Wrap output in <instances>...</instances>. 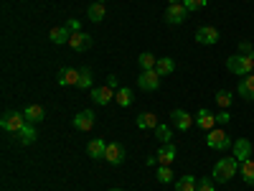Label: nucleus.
Masks as SVG:
<instances>
[{
	"mask_svg": "<svg viewBox=\"0 0 254 191\" xmlns=\"http://www.w3.org/2000/svg\"><path fill=\"white\" fill-rule=\"evenodd\" d=\"M206 143H208V148H214V151H226V148L234 145V140H231L229 133L221 130V127H214V130H208Z\"/></svg>",
	"mask_w": 254,
	"mask_h": 191,
	"instance_id": "nucleus-4",
	"label": "nucleus"
},
{
	"mask_svg": "<svg viewBox=\"0 0 254 191\" xmlns=\"http://www.w3.org/2000/svg\"><path fill=\"white\" fill-rule=\"evenodd\" d=\"M214 99H216V104H219L221 110H229V104H231V92H229V90H219Z\"/></svg>",
	"mask_w": 254,
	"mask_h": 191,
	"instance_id": "nucleus-32",
	"label": "nucleus"
},
{
	"mask_svg": "<svg viewBox=\"0 0 254 191\" xmlns=\"http://www.w3.org/2000/svg\"><path fill=\"white\" fill-rule=\"evenodd\" d=\"M26 115L23 112H5L3 117H0V127H3L5 133H13V135H18L20 130L26 127Z\"/></svg>",
	"mask_w": 254,
	"mask_h": 191,
	"instance_id": "nucleus-3",
	"label": "nucleus"
},
{
	"mask_svg": "<svg viewBox=\"0 0 254 191\" xmlns=\"http://www.w3.org/2000/svg\"><path fill=\"white\" fill-rule=\"evenodd\" d=\"M239 171H242V179H244L249 186H254V158L242 161V163H239Z\"/></svg>",
	"mask_w": 254,
	"mask_h": 191,
	"instance_id": "nucleus-27",
	"label": "nucleus"
},
{
	"mask_svg": "<svg viewBox=\"0 0 254 191\" xmlns=\"http://www.w3.org/2000/svg\"><path fill=\"white\" fill-rule=\"evenodd\" d=\"M94 122H97V115H94V110H81L74 120H71V125L76 127V130H81V133H89L92 127H94Z\"/></svg>",
	"mask_w": 254,
	"mask_h": 191,
	"instance_id": "nucleus-8",
	"label": "nucleus"
},
{
	"mask_svg": "<svg viewBox=\"0 0 254 191\" xmlns=\"http://www.w3.org/2000/svg\"><path fill=\"white\" fill-rule=\"evenodd\" d=\"M239 97H244L247 102H254V74H247L242 82H239Z\"/></svg>",
	"mask_w": 254,
	"mask_h": 191,
	"instance_id": "nucleus-18",
	"label": "nucleus"
},
{
	"mask_svg": "<svg viewBox=\"0 0 254 191\" xmlns=\"http://www.w3.org/2000/svg\"><path fill=\"white\" fill-rule=\"evenodd\" d=\"M69 38H71V28L69 26H54L49 31V41H51V44H56V46L69 44Z\"/></svg>",
	"mask_w": 254,
	"mask_h": 191,
	"instance_id": "nucleus-15",
	"label": "nucleus"
},
{
	"mask_svg": "<svg viewBox=\"0 0 254 191\" xmlns=\"http://www.w3.org/2000/svg\"><path fill=\"white\" fill-rule=\"evenodd\" d=\"M155 135H158V140H160L163 145L173 140V130H171L168 125H158V127H155Z\"/></svg>",
	"mask_w": 254,
	"mask_h": 191,
	"instance_id": "nucleus-31",
	"label": "nucleus"
},
{
	"mask_svg": "<svg viewBox=\"0 0 254 191\" xmlns=\"http://www.w3.org/2000/svg\"><path fill=\"white\" fill-rule=\"evenodd\" d=\"M104 15H107V8H104V3H99V0H94V3L87 8V18L92 20V23H102Z\"/></svg>",
	"mask_w": 254,
	"mask_h": 191,
	"instance_id": "nucleus-21",
	"label": "nucleus"
},
{
	"mask_svg": "<svg viewBox=\"0 0 254 191\" xmlns=\"http://www.w3.org/2000/svg\"><path fill=\"white\" fill-rule=\"evenodd\" d=\"M89 97H92L94 104L104 107V104H110V102L115 99V90L107 87V84H104V87H92V90H89Z\"/></svg>",
	"mask_w": 254,
	"mask_h": 191,
	"instance_id": "nucleus-9",
	"label": "nucleus"
},
{
	"mask_svg": "<svg viewBox=\"0 0 254 191\" xmlns=\"http://www.w3.org/2000/svg\"><path fill=\"white\" fill-rule=\"evenodd\" d=\"M137 130H155V127L160 125L158 122V115H153V112H142V115H137Z\"/></svg>",
	"mask_w": 254,
	"mask_h": 191,
	"instance_id": "nucleus-20",
	"label": "nucleus"
},
{
	"mask_svg": "<svg viewBox=\"0 0 254 191\" xmlns=\"http://www.w3.org/2000/svg\"><path fill=\"white\" fill-rule=\"evenodd\" d=\"M237 171H239V161L231 156V158H219L216 163H214V171H211V179H216L219 184H226V181H231L237 176Z\"/></svg>",
	"mask_w": 254,
	"mask_h": 191,
	"instance_id": "nucleus-1",
	"label": "nucleus"
},
{
	"mask_svg": "<svg viewBox=\"0 0 254 191\" xmlns=\"http://www.w3.org/2000/svg\"><path fill=\"white\" fill-rule=\"evenodd\" d=\"M239 54H244V56H254V46L249 44V41H239Z\"/></svg>",
	"mask_w": 254,
	"mask_h": 191,
	"instance_id": "nucleus-35",
	"label": "nucleus"
},
{
	"mask_svg": "<svg viewBox=\"0 0 254 191\" xmlns=\"http://www.w3.org/2000/svg\"><path fill=\"white\" fill-rule=\"evenodd\" d=\"M216 122H219V125H226V122H231V115H229V110H221V112L216 115Z\"/></svg>",
	"mask_w": 254,
	"mask_h": 191,
	"instance_id": "nucleus-36",
	"label": "nucleus"
},
{
	"mask_svg": "<svg viewBox=\"0 0 254 191\" xmlns=\"http://www.w3.org/2000/svg\"><path fill=\"white\" fill-rule=\"evenodd\" d=\"M137 87L145 90V92H155L160 87V74L155 69H147V72H140L137 77Z\"/></svg>",
	"mask_w": 254,
	"mask_h": 191,
	"instance_id": "nucleus-6",
	"label": "nucleus"
},
{
	"mask_svg": "<svg viewBox=\"0 0 254 191\" xmlns=\"http://www.w3.org/2000/svg\"><path fill=\"white\" fill-rule=\"evenodd\" d=\"M115 99H117L120 107H130L132 99H135V92H132L130 87H120V90L115 92Z\"/></svg>",
	"mask_w": 254,
	"mask_h": 191,
	"instance_id": "nucleus-25",
	"label": "nucleus"
},
{
	"mask_svg": "<svg viewBox=\"0 0 254 191\" xmlns=\"http://www.w3.org/2000/svg\"><path fill=\"white\" fill-rule=\"evenodd\" d=\"M176 3H183V0H168V5H176Z\"/></svg>",
	"mask_w": 254,
	"mask_h": 191,
	"instance_id": "nucleus-39",
	"label": "nucleus"
},
{
	"mask_svg": "<svg viewBox=\"0 0 254 191\" xmlns=\"http://www.w3.org/2000/svg\"><path fill=\"white\" fill-rule=\"evenodd\" d=\"M231 151H234V158H237L239 163H242V161H247V158H252V140H247V138L234 140Z\"/></svg>",
	"mask_w": 254,
	"mask_h": 191,
	"instance_id": "nucleus-14",
	"label": "nucleus"
},
{
	"mask_svg": "<svg viewBox=\"0 0 254 191\" xmlns=\"http://www.w3.org/2000/svg\"><path fill=\"white\" fill-rule=\"evenodd\" d=\"M104 151H107V140H102V138H94V140H89V145H87V153H89V158H94V161L104 158Z\"/></svg>",
	"mask_w": 254,
	"mask_h": 191,
	"instance_id": "nucleus-19",
	"label": "nucleus"
},
{
	"mask_svg": "<svg viewBox=\"0 0 254 191\" xmlns=\"http://www.w3.org/2000/svg\"><path fill=\"white\" fill-rule=\"evenodd\" d=\"M188 15H190V13H188V8H186L183 3L168 5V10H165V23H171V26H181Z\"/></svg>",
	"mask_w": 254,
	"mask_h": 191,
	"instance_id": "nucleus-7",
	"label": "nucleus"
},
{
	"mask_svg": "<svg viewBox=\"0 0 254 191\" xmlns=\"http://www.w3.org/2000/svg\"><path fill=\"white\" fill-rule=\"evenodd\" d=\"M15 138L20 140V145H31V143H36V138H38L36 125H33V122H26V127H23V130H20Z\"/></svg>",
	"mask_w": 254,
	"mask_h": 191,
	"instance_id": "nucleus-23",
	"label": "nucleus"
},
{
	"mask_svg": "<svg viewBox=\"0 0 254 191\" xmlns=\"http://www.w3.org/2000/svg\"><path fill=\"white\" fill-rule=\"evenodd\" d=\"M69 46H71L74 51H87V49L92 46V36H89V33H84V31L71 33V38H69Z\"/></svg>",
	"mask_w": 254,
	"mask_h": 191,
	"instance_id": "nucleus-17",
	"label": "nucleus"
},
{
	"mask_svg": "<svg viewBox=\"0 0 254 191\" xmlns=\"http://www.w3.org/2000/svg\"><path fill=\"white\" fill-rule=\"evenodd\" d=\"M66 26L71 28V33H79V31H81V23H79V20H76V18H71V20H66Z\"/></svg>",
	"mask_w": 254,
	"mask_h": 191,
	"instance_id": "nucleus-37",
	"label": "nucleus"
},
{
	"mask_svg": "<svg viewBox=\"0 0 254 191\" xmlns=\"http://www.w3.org/2000/svg\"><path fill=\"white\" fill-rule=\"evenodd\" d=\"M183 5L188 8V13H193V10H201L208 5V0H183Z\"/></svg>",
	"mask_w": 254,
	"mask_h": 191,
	"instance_id": "nucleus-33",
	"label": "nucleus"
},
{
	"mask_svg": "<svg viewBox=\"0 0 254 191\" xmlns=\"http://www.w3.org/2000/svg\"><path fill=\"white\" fill-rule=\"evenodd\" d=\"M226 69L237 77H247L254 74V56H244V54H234L226 59Z\"/></svg>",
	"mask_w": 254,
	"mask_h": 191,
	"instance_id": "nucleus-2",
	"label": "nucleus"
},
{
	"mask_svg": "<svg viewBox=\"0 0 254 191\" xmlns=\"http://www.w3.org/2000/svg\"><path fill=\"white\" fill-rule=\"evenodd\" d=\"M196 186H198V179L190 174H186L176 181V191H196Z\"/></svg>",
	"mask_w": 254,
	"mask_h": 191,
	"instance_id": "nucleus-26",
	"label": "nucleus"
},
{
	"mask_svg": "<svg viewBox=\"0 0 254 191\" xmlns=\"http://www.w3.org/2000/svg\"><path fill=\"white\" fill-rule=\"evenodd\" d=\"M155 72H158L160 77H168V74H173V72H176V61H173L171 56H158Z\"/></svg>",
	"mask_w": 254,
	"mask_h": 191,
	"instance_id": "nucleus-24",
	"label": "nucleus"
},
{
	"mask_svg": "<svg viewBox=\"0 0 254 191\" xmlns=\"http://www.w3.org/2000/svg\"><path fill=\"white\" fill-rule=\"evenodd\" d=\"M171 122H173V127H178L181 133H186V130H190V127L196 125V120H193V115H188L186 110H173L171 112Z\"/></svg>",
	"mask_w": 254,
	"mask_h": 191,
	"instance_id": "nucleus-10",
	"label": "nucleus"
},
{
	"mask_svg": "<svg viewBox=\"0 0 254 191\" xmlns=\"http://www.w3.org/2000/svg\"><path fill=\"white\" fill-rule=\"evenodd\" d=\"M107 87H112V90L117 87V74H110L107 77Z\"/></svg>",
	"mask_w": 254,
	"mask_h": 191,
	"instance_id": "nucleus-38",
	"label": "nucleus"
},
{
	"mask_svg": "<svg viewBox=\"0 0 254 191\" xmlns=\"http://www.w3.org/2000/svg\"><path fill=\"white\" fill-rule=\"evenodd\" d=\"M173 179H176V174H173L171 166H158V181L160 184H171Z\"/></svg>",
	"mask_w": 254,
	"mask_h": 191,
	"instance_id": "nucleus-30",
	"label": "nucleus"
},
{
	"mask_svg": "<svg viewBox=\"0 0 254 191\" xmlns=\"http://www.w3.org/2000/svg\"><path fill=\"white\" fill-rule=\"evenodd\" d=\"M56 82L61 84V87H76V84H79V72H76V69H69V67H64V69H59Z\"/></svg>",
	"mask_w": 254,
	"mask_h": 191,
	"instance_id": "nucleus-16",
	"label": "nucleus"
},
{
	"mask_svg": "<svg viewBox=\"0 0 254 191\" xmlns=\"http://www.w3.org/2000/svg\"><path fill=\"white\" fill-rule=\"evenodd\" d=\"M23 115H26V120L33 122V125L44 122V117H46V112H44V107H41V104H28V107L23 110Z\"/></svg>",
	"mask_w": 254,
	"mask_h": 191,
	"instance_id": "nucleus-22",
	"label": "nucleus"
},
{
	"mask_svg": "<svg viewBox=\"0 0 254 191\" xmlns=\"http://www.w3.org/2000/svg\"><path fill=\"white\" fill-rule=\"evenodd\" d=\"M110 191H122V189H110Z\"/></svg>",
	"mask_w": 254,
	"mask_h": 191,
	"instance_id": "nucleus-40",
	"label": "nucleus"
},
{
	"mask_svg": "<svg viewBox=\"0 0 254 191\" xmlns=\"http://www.w3.org/2000/svg\"><path fill=\"white\" fill-rule=\"evenodd\" d=\"M99 3H104V0H99Z\"/></svg>",
	"mask_w": 254,
	"mask_h": 191,
	"instance_id": "nucleus-41",
	"label": "nucleus"
},
{
	"mask_svg": "<svg viewBox=\"0 0 254 191\" xmlns=\"http://www.w3.org/2000/svg\"><path fill=\"white\" fill-rule=\"evenodd\" d=\"M193 120H196V125H198V130H214V127L219 125V122H216V115L211 112V110H198V112L193 115Z\"/></svg>",
	"mask_w": 254,
	"mask_h": 191,
	"instance_id": "nucleus-12",
	"label": "nucleus"
},
{
	"mask_svg": "<svg viewBox=\"0 0 254 191\" xmlns=\"http://www.w3.org/2000/svg\"><path fill=\"white\" fill-rule=\"evenodd\" d=\"M196 191H216V184H214V179H198V186H196Z\"/></svg>",
	"mask_w": 254,
	"mask_h": 191,
	"instance_id": "nucleus-34",
	"label": "nucleus"
},
{
	"mask_svg": "<svg viewBox=\"0 0 254 191\" xmlns=\"http://www.w3.org/2000/svg\"><path fill=\"white\" fill-rule=\"evenodd\" d=\"M155 64H158V56H155V54H150V51H145V54H140V56H137V67H140V72L155 69Z\"/></svg>",
	"mask_w": 254,
	"mask_h": 191,
	"instance_id": "nucleus-28",
	"label": "nucleus"
},
{
	"mask_svg": "<svg viewBox=\"0 0 254 191\" xmlns=\"http://www.w3.org/2000/svg\"><path fill=\"white\" fill-rule=\"evenodd\" d=\"M104 161L112 163V166L125 163V148H122L120 143H107V151H104Z\"/></svg>",
	"mask_w": 254,
	"mask_h": 191,
	"instance_id": "nucleus-13",
	"label": "nucleus"
},
{
	"mask_svg": "<svg viewBox=\"0 0 254 191\" xmlns=\"http://www.w3.org/2000/svg\"><path fill=\"white\" fill-rule=\"evenodd\" d=\"M79 90H92L94 87V77H92V69H79V84H76Z\"/></svg>",
	"mask_w": 254,
	"mask_h": 191,
	"instance_id": "nucleus-29",
	"label": "nucleus"
},
{
	"mask_svg": "<svg viewBox=\"0 0 254 191\" xmlns=\"http://www.w3.org/2000/svg\"><path fill=\"white\" fill-rule=\"evenodd\" d=\"M155 158H158V166H171L178 158V148L173 143H165V145L158 148V156Z\"/></svg>",
	"mask_w": 254,
	"mask_h": 191,
	"instance_id": "nucleus-11",
	"label": "nucleus"
},
{
	"mask_svg": "<svg viewBox=\"0 0 254 191\" xmlns=\"http://www.w3.org/2000/svg\"><path fill=\"white\" fill-rule=\"evenodd\" d=\"M219 38H221V33L216 26H201L196 31V44H201V46H214V44H219Z\"/></svg>",
	"mask_w": 254,
	"mask_h": 191,
	"instance_id": "nucleus-5",
	"label": "nucleus"
}]
</instances>
